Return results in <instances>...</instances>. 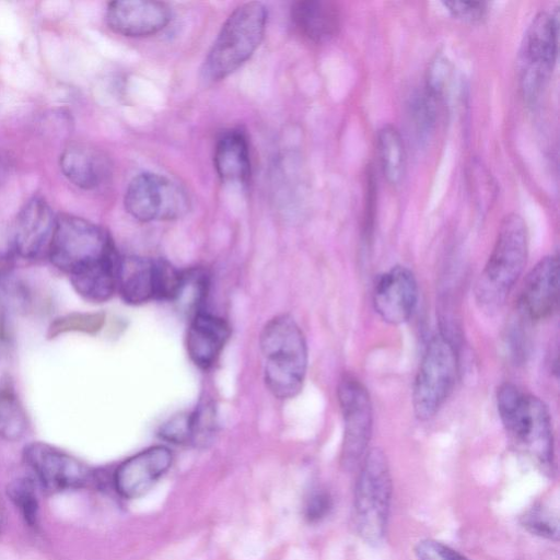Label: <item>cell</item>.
Wrapping results in <instances>:
<instances>
[{
	"mask_svg": "<svg viewBox=\"0 0 560 560\" xmlns=\"http://www.w3.org/2000/svg\"><path fill=\"white\" fill-rule=\"evenodd\" d=\"M259 345L269 392L279 399L296 396L307 369V346L296 322L285 314L273 317L262 328Z\"/></svg>",
	"mask_w": 560,
	"mask_h": 560,
	"instance_id": "6da1fadb",
	"label": "cell"
},
{
	"mask_svg": "<svg viewBox=\"0 0 560 560\" xmlns=\"http://www.w3.org/2000/svg\"><path fill=\"white\" fill-rule=\"evenodd\" d=\"M500 420L513 443L541 467L553 464V435L547 406L512 383L497 390Z\"/></svg>",
	"mask_w": 560,
	"mask_h": 560,
	"instance_id": "7a4b0ae2",
	"label": "cell"
},
{
	"mask_svg": "<svg viewBox=\"0 0 560 560\" xmlns=\"http://www.w3.org/2000/svg\"><path fill=\"white\" fill-rule=\"evenodd\" d=\"M527 249V229L523 218L516 213L505 215L476 283V299L485 311H497L504 304L524 270Z\"/></svg>",
	"mask_w": 560,
	"mask_h": 560,
	"instance_id": "3957f363",
	"label": "cell"
},
{
	"mask_svg": "<svg viewBox=\"0 0 560 560\" xmlns=\"http://www.w3.org/2000/svg\"><path fill=\"white\" fill-rule=\"evenodd\" d=\"M267 24L261 2L240 4L225 20L202 66V77L219 82L246 62L260 45Z\"/></svg>",
	"mask_w": 560,
	"mask_h": 560,
	"instance_id": "277c9868",
	"label": "cell"
},
{
	"mask_svg": "<svg viewBox=\"0 0 560 560\" xmlns=\"http://www.w3.org/2000/svg\"><path fill=\"white\" fill-rule=\"evenodd\" d=\"M47 256L57 269L73 276L118 256L108 233L71 214L57 217Z\"/></svg>",
	"mask_w": 560,
	"mask_h": 560,
	"instance_id": "5b68a950",
	"label": "cell"
},
{
	"mask_svg": "<svg viewBox=\"0 0 560 560\" xmlns=\"http://www.w3.org/2000/svg\"><path fill=\"white\" fill-rule=\"evenodd\" d=\"M392 499V477L384 452L374 447L365 454L354 491V518L359 534L369 542H380L387 527Z\"/></svg>",
	"mask_w": 560,
	"mask_h": 560,
	"instance_id": "8992f818",
	"label": "cell"
},
{
	"mask_svg": "<svg viewBox=\"0 0 560 560\" xmlns=\"http://www.w3.org/2000/svg\"><path fill=\"white\" fill-rule=\"evenodd\" d=\"M458 373L453 340L443 332L433 336L422 355L412 388V407L419 420L433 418L451 395Z\"/></svg>",
	"mask_w": 560,
	"mask_h": 560,
	"instance_id": "52a82bcc",
	"label": "cell"
},
{
	"mask_svg": "<svg viewBox=\"0 0 560 560\" xmlns=\"http://www.w3.org/2000/svg\"><path fill=\"white\" fill-rule=\"evenodd\" d=\"M559 14L539 12L530 22L520 49V84L527 103L545 88L558 54Z\"/></svg>",
	"mask_w": 560,
	"mask_h": 560,
	"instance_id": "ba28073f",
	"label": "cell"
},
{
	"mask_svg": "<svg viewBox=\"0 0 560 560\" xmlns=\"http://www.w3.org/2000/svg\"><path fill=\"white\" fill-rule=\"evenodd\" d=\"M124 203L126 211L141 222L176 220L190 208L187 191L171 178L155 173L136 176L126 189Z\"/></svg>",
	"mask_w": 560,
	"mask_h": 560,
	"instance_id": "9c48e42d",
	"label": "cell"
},
{
	"mask_svg": "<svg viewBox=\"0 0 560 560\" xmlns=\"http://www.w3.org/2000/svg\"><path fill=\"white\" fill-rule=\"evenodd\" d=\"M183 271L162 259L120 257L117 275V292L132 305L152 300L174 301Z\"/></svg>",
	"mask_w": 560,
	"mask_h": 560,
	"instance_id": "30bf717a",
	"label": "cell"
},
{
	"mask_svg": "<svg viewBox=\"0 0 560 560\" xmlns=\"http://www.w3.org/2000/svg\"><path fill=\"white\" fill-rule=\"evenodd\" d=\"M337 396L343 419L341 464L345 469L353 470L368 453L373 427L372 402L365 386L350 374L340 380Z\"/></svg>",
	"mask_w": 560,
	"mask_h": 560,
	"instance_id": "8fae6325",
	"label": "cell"
},
{
	"mask_svg": "<svg viewBox=\"0 0 560 560\" xmlns=\"http://www.w3.org/2000/svg\"><path fill=\"white\" fill-rule=\"evenodd\" d=\"M23 457L36 479L50 491L81 488L93 480V472L83 463L43 442L28 444Z\"/></svg>",
	"mask_w": 560,
	"mask_h": 560,
	"instance_id": "7c38bea8",
	"label": "cell"
},
{
	"mask_svg": "<svg viewBox=\"0 0 560 560\" xmlns=\"http://www.w3.org/2000/svg\"><path fill=\"white\" fill-rule=\"evenodd\" d=\"M372 301L375 312L384 322L390 325L407 322L418 301L413 272L405 266H394L380 275L373 285Z\"/></svg>",
	"mask_w": 560,
	"mask_h": 560,
	"instance_id": "4fadbf2b",
	"label": "cell"
},
{
	"mask_svg": "<svg viewBox=\"0 0 560 560\" xmlns=\"http://www.w3.org/2000/svg\"><path fill=\"white\" fill-rule=\"evenodd\" d=\"M173 455L163 445L150 446L124 460L115 470L113 483L126 499H136L149 491L171 468Z\"/></svg>",
	"mask_w": 560,
	"mask_h": 560,
	"instance_id": "5bb4252c",
	"label": "cell"
},
{
	"mask_svg": "<svg viewBox=\"0 0 560 560\" xmlns=\"http://www.w3.org/2000/svg\"><path fill=\"white\" fill-rule=\"evenodd\" d=\"M57 217L42 197H33L18 213L12 237L18 257L37 259L47 255Z\"/></svg>",
	"mask_w": 560,
	"mask_h": 560,
	"instance_id": "9a60e30c",
	"label": "cell"
},
{
	"mask_svg": "<svg viewBox=\"0 0 560 560\" xmlns=\"http://www.w3.org/2000/svg\"><path fill=\"white\" fill-rule=\"evenodd\" d=\"M559 301V259L557 255L541 258L527 275L518 298L523 318L538 322L553 314Z\"/></svg>",
	"mask_w": 560,
	"mask_h": 560,
	"instance_id": "2e32d148",
	"label": "cell"
},
{
	"mask_svg": "<svg viewBox=\"0 0 560 560\" xmlns=\"http://www.w3.org/2000/svg\"><path fill=\"white\" fill-rule=\"evenodd\" d=\"M105 19L115 33L128 37H144L159 33L171 21L168 5L161 1H112Z\"/></svg>",
	"mask_w": 560,
	"mask_h": 560,
	"instance_id": "e0dca14e",
	"label": "cell"
},
{
	"mask_svg": "<svg viewBox=\"0 0 560 560\" xmlns=\"http://www.w3.org/2000/svg\"><path fill=\"white\" fill-rule=\"evenodd\" d=\"M231 329L222 318L206 311L190 317L186 349L190 360L200 369H209L223 350Z\"/></svg>",
	"mask_w": 560,
	"mask_h": 560,
	"instance_id": "ac0fdd59",
	"label": "cell"
},
{
	"mask_svg": "<svg viewBox=\"0 0 560 560\" xmlns=\"http://www.w3.org/2000/svg\"><path fill=\"white\" fill-rule=\"evenodd\" d=\"M59 165L63 176L84 190L101 187L112 174L108 158L102 151L85 144L66 148L60 155Z\"/></svg>",
	"mask_w": 560,
	"mask_h": 560,
	"instance_id": "d6986e66",
	"label": "cell"
},
{
	"mask_svg": "<svg viewBox=\"0 0 560 560\" xmlns=\"http://www.w3.org/2000/svg\"><path fill=\"white\" fill-rule=\"evenodd\" d=\"M291 20L298 32L314 43H324L337 35L340 12L335 2L301 0L292 4Z\"/></svg>",
	"mask_w": 560,
	"mask_h": 560,
	"instance_id": "ffe728a7",
	"label": "cell"
},
{
	"mask_svg": "<svg viewBox=\"0 0 560 560\" xmlns=\"http://www.w3.org/2000/svg\"><path fill=\"white\" fill-rule=\"evenodd\" d=\"M213 164L218 176L224 183L246 185L250 178L252 165L248 142L240 130H229L217 141Z\"/></svg>",
	"mask_w": 560,
	"mask_h": 560,
	"instance_id": "44dd1931",
	"label": "cell"
},
{
	"mask_svg": "<svg viewBox=\"0 0 560 560\" xmlns=\"http://www.w3.org/2000/svg\"><path fill=\"white\" fill-rule=\"evenodd\" d=\"M120 257L109 259L70 276L74 291L85 301L103 303L117 292V275Z\"/></svg>",
	"mask_w": 560,
	"mask_h": 560,
	"instance_id": "7402d4cb",
	"label": "cell"
},
{
	"mask_svg": "<svg viewBox=\"0 0 560 560\" xmlns=\"http://www.w3.org/2000/svg\"><path fill=\"white\" fill-rule=\"evenodd\" d=\"M376 145L384 176L389 184H399L406 171V152L398 129L393 125H384L377 131Z\"/></svg>",
	"mask_w": 560,
	"mask_h": 560,
	"instance_id": "603a6c76",
	"label": "cell"
},
{
	"mask_svg": "<svg viewBox=\"0 0 560 560\" xmlns=\"http://www.w3.org/2000/svg\"><path fill=\"white\" fill-rule=\"evenodd\" d=\"M26 429L27 418L19 398L8 388L0 389V438L15 441Z\"/></svg>",
	"mask_w": 560,
	"mask_h": 560,
	"instance_id": "cb8c5ba5",
	"label": "cell"
},
{
	"mask_svg": "<svg viewBox=\"0 0 560 560\" xmlns=\"http://www.w3.org/2000/svg\"><path fill=\"white\" fill-rule=\"evenodd\" d=\"M104 323L105 315L103 313L72 312L56 317L49 324L46 336L48 339H55L69 332L94 335L103 328Z\"/></svg>",
	"mask_w": 560,
	"mask_h": 560,
	"instance_id": "d4e9b609",
	"label": "cell"
},
{
	"mask_svg": "<svg viewBox=\"0 0 560 560\" xmlns=\"http://www.w3.org/2000/svg\"><path fill=\"white\" fill-rule=\"evenodd\" d=\"M208 277L199 269L184 272L183 280L174 302L191 316L203 311L208 294Z\"/></svg>",
	"mask_w": 560,
	"mask_h": 560,
	"instance_id": "484cf974",
	"label": "cell"
},
{
	"mask_svg": "<svg viewBox=\"0 0 560 560\" xmlns=\"http://www.w3.org/2000/svg\"><path fill=\"white\" fill-rule=\"evenodd\" d=\"M8 495L20 510L25 521L33 525L36 523L38 502L34 482L30 478H19L8 486Z\"/></svg>",
	"mask_w": 560,
	"mask_h": 560,
	"instance_id": "4316f807",
	"label": "cell"
},
{
	"mask_svg": "<svg viewBox=\"0 0 560 560\" xmlns=\"http://www.w3.org/2000/svg\"><path fill=\"white\" fill-rule=\"evenodd\" d=\"M191 444L206 445L214 435L217 415L212 402L203 401L189 412Z\"/></svg>",
	"mask_w": 560,
	"mask_h": 560,
	"instance_id": "83f0119b",
	"label": "cell"
},
{
	"mask_svg": "<svg viewBox=\"0 0 560 560\" xmlns=\"http://www.w3.org/2000/svg\"><path fill=\"white\" fill-rule=\"evenodd\" d=\"M523 525L541 537L558 538V517L542 508H535L523 516Z\"/></svg>",
	"mask_w": 560,
	"mask_h": 560,
	"instance_id": "f1b7e54d",
	"label": "cell"
},
{
	"mask_svg": "<svg viewBox=\"0 0 560 560\" xmlns=\"http://www.w3.org/2000/svg\"><path fill=\"white\" fill-rule=\"evenodd\" d=\"M451 78V65L444 57H436L430 63L425 90L430 95L438 101L441 100L445 93L446 86Z\"/></svg>",
	"mask_w": 560,
	"mask_h": 560,
	"instance_id": "f546056e",
	"label": "cell"
},
{
	"mask_svg": "<svg viewBox=\"0 0 560 560\" xmlns=\"http://www.w3.org/2000/svg\"><path fill=\"white\" fill-rule=\"evenodd\" d=\"M160 436L173 444H191L189 413H180L160 429Z\"/></svg>",
	"mask_w": 560,
	"mask_h": 560,
	"instance_id": "4dcf8cb0",
	"label": "cell"
},
{
	"mask_svg": "<svg viewBox=\"0 0 560 560\" xmlns=\"http://www.w3.org/2000/svg\"><path fill=\"white\" fill-rule=\"evenodd\" d=\"M442 4L453 18L468 23L481 21L487 13V3L481 1H446Z\"/></svg>",
	"mask_w": 560,
	"mask_h": 560,
	"instance_id": "1f68e13d",
	"label": "cell"
},
{
	"mask_svg": "<svg viewBox=\"0 0 560 560\" xmlns=\"http://www.w3.org/2000/svg\"><path fill=\"white\" fill-rule=\"evenodd\" d=\"M415 551L419 560H469L451 547L431 539L420 541Z\"/></svg>",
	"mask_w": 560,
	"mask_h": 560,
	"instance_id": "d6a6232c",
	"label": "cell"
},
{
	"mask_svg": "<svg viewBox=\"0 0 560 560\" xmlns=\"http://www.w3.org/2000/svg\"><path fill=\"white\" fill-rule=\"evenodd\" d=\"M331 509V498L325 491H315L306 500L304 515L308 522H318L324 518Z\"/></svg>",
	"mask_w": 560,
	"mask_h": 560,
	"instance_id": "836d02e7",
	"label": "cell"
},
{
	"mask_svg": "<svg viewBox=\"0 0 560 560\" xmlns=\"http://www.w3.org/2000/svg\"><path fill=\"white\" fill-rule=\"evenodd\" d=\"M16 257L12 230L0 224V278L10 272Z\"/></svg>",
	"mask_w": 560,
	"mask_h": 560,
	"instance_id": "e575fe53",
	"label": "cell"
},
{
	"mask_svg": "<svg viewBox=\"0 0 560 560\" xmlns=\"http://www.w3.org/2000/svg\"><path fill=\"white\" fill-rule=\"evenodd\" d=\"M4 176H5V163H4L2 155L0 154V183L3 180Z\"/></svg>",
	"mask_w": 560,
	"mask_h": 560,
	"instance_id": "d590c367",
	"label": "cell"
},
{
	"mask_svg": "<svg viewBox=\"0 0 560 560\" xmlns=\"http://www.w3.org/2000/svg\"><path fill=\"white\" fill-rule=\"evenodd\" d=\"M3 522H4V511H3L2 502L0 500V532L3 526Z\"/></svg>",
	"mask_w": 560,
	"mask_h": 560,
	"instance_id": "8d00e7d4",
	"label": "cell"
}]
</instances>
